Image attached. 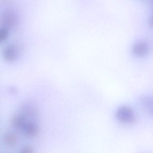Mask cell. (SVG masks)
Instances as JSON below:
<instances>
[{"label": "cell", "instance_id": "1", "mask_svg": "<svg viewBox=\"0 0 153 153\" xmlns=\"http://www.w3.org/2000/svg\"><path fill=\"white\" fill-rule=\"evenodd\" d=\"M117 120L124 123H132L135 121V115L131 108L123 106L118 109L115 114Z\"/></svg>", "mask_w": 153, "mask_h": 153}, {"label": "cell", "instance_id": "2", "mask_svg": "<svg viewBox=\"0 0 153 153\" xmlns=\"http://www.w3.org/2000/svg\"><path fill=\"white\" fill-rule=\"evenodd\" d=\"M0 22L2 27L7 29L13 28L17 25L18 19L16 15L10 11L3 12L0 17Z\"/></svg>", "mask_w": 153, "mask_h": 153}, {"label": "cell", "instance_id": "3", "mask_svg": "<svg viewBox=\"0 0 153 153\" xmlns=\"http://www.w3.org/2000/svg\"><path fill=\"white\" fill-rule=\"evenodd\" d=\"M148 45L144 42H140L133 45L132 52L136 56L143 57L146 56L149 52Z\"/></svg>", "mask_w": 153, "mask_h": 153}, {"label": "cell", "instance_id": "4", "mask_svg": "<svg viewBox=\"0 0 153 153\" xmlns=\"http://www.w3.org/2000/svg\"><path fill=\"white\" fill-rule=\"evenodd\" d=\"M24 128V134L28 138L36 137L39 132V128L35 123H28L25 124Z\"/></svg>", "mask_w": 153, "mask_h": 153}, {"label": "cell", "instance_id": "5", "mask_svg": "<svg viewBox=\"0 0 153 153\" xmlns=\"http://www.w3.org/2000/svg\"><path fill=\"white\" fill-rule=\"evenodd\" d=\"M3 57L7 61L12 62L18 57V53L16 47L13 45L6 47L3 52Z\"/></svg>", "mask_w": 153, "mask_h": 153}, {"label": "cell", "instance_id": "6", "mask_svg": "<svg viewBox=\"0 0 153 153\" xmlns=\"http://www.w3.org/2000/svg\"><path fill=\"white\" fill-rule=\"evenodd\" d=\"M140 104L146 112L152 114L153 112V99L150 97L142 96L140 98Z\"/></svg>", "mask_w": 153, "mask_h": 153}, {"label": "cell", "instance_id": "7", "mask_svg": "<svg viewBox=\"0 0 153 153\" xmlns=\"http://www.w3.org/2000/svg\"><path fill=\"white\" fill-rule=\"evenodd\" d=\"M4 141L7 146H13L16 144L17 136L14 132H8L4 136Z\"/></svg>", "mask_w": 153, "mask_h": 153}, {"label": "cell", "instance_id": "8", "mask_svg": "<svg viewBox=\"0 0 153 153\" xmlns=\"http://www.w3.org/2000/svg\"><path fill=\"white\" fill-rule=\"evenodd\" d=\"M25 117L21 115H16L12 119L11 123L14 128L20 129L25 126Z\"/></svg>", "mask_w": 153, "mask_h": 153}, {"label": "cell", "instance_id": "9", "mask_svg": "<svg viewBox=\"0 0 153 153\" xmlns=\"http://www.w3.org/2000/svg\"><path fill=\"white\" fill-rule=\"evenodd\" d=\"M8 31L5 27H0V42H4L8 36Z\"/></svg>", "mask_w": 153, "mask_h": 153}, {"label": "cell", "instance_id": "10", "mask_svg": "<svg viewBox=\"0 0 153 153\" xmlns=\"http://www.w3.org/2000/svg\"><path fill=\"white\" fill-rule=\"evenodd\" d=\"M33 152V149L31 146H26L21 151V152L23 153H32Z\"/></svg>", "mask_w": 153, "mask_h": 153}]
</instances>
